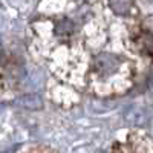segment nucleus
I'll list each match as a JSON object with an SVG mask.
<instances>
[{
  "mask_svg": "<svg viewBox=\"0 0 153 153\" xmlns=\"http://www.w3.org/2000/svg\"><path fill=\"white\" fill-rule=\"evenodd\" d=\"M110 17L147 20L153 16V0H95Z\"/></svg>",
  "mask_w": 153,
  "mask_h": 153,
  "instance_id": "nucleus-1",
  "label": "nucleus"
},
{
  "mask_svg": "<svg viewBox=\"0 0 153 153\" xmlns=\"http://www.w3.org/2000/svg\"><path fill=\"white\" fill-rule=\"evenodd\" d=\"M103 153H153V138L141 129L123 130Z\"/></svg>",
  "mask_w": 153,
  "mask_h": 153,
  "instance_id": "nucleus-2",
  "label": "nucleus"
},
{
  "mask_svg": "<svg viewBox=\"0 0 153 153\" xmlns=\"http://www.w3.org/2000/svg\"><path fill=\"white\" fill-rule=\"evenodd\" d=\"M17 153H57L54 149H51L48 146L42 144H31V146H25L22 147Z\"/></svg>",
  "mask_w": 153,
  "mask_h": 153,
  "instance_id": "nucleus-3",
  "label": "nucleus"
},
{
  "mask_svg": "<svg viewBox=\"0 0 153 153\" xmlns=\"http://www.w3.org/2000/svg\"><path fill=\"white\" fill-rule=\"evenodd\" d=\"M3 87H5V75H3V69L0 66V95L3 92Z\"/></svg>",
  "mask_w": 153,
  "mask_h": 153,
  "instance_id": "nucleus-4",
  "label": "nucleus"
}]
</instances>
